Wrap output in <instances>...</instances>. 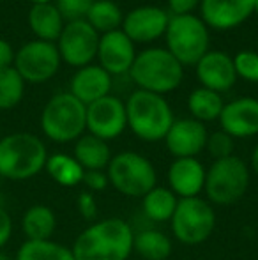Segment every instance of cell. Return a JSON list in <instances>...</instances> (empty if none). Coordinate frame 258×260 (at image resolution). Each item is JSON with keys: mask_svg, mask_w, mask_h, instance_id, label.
Wrapping results in <instances>:
<instances>
[{"mask_svg": "<svg viewBox=\"0 0 258 260\" xmlns=\"http://www.w3.org/2000/svg\"><path fill=\"white\" fill-rule=\"evenodd\" d=\"M134 230L117 216L96 219L76 236L71 246L75 260H128L133 255Z\"/></svg>", "mask_w": 258, "mask_h": 260, "instance_id": "obj_1", "label": "cell"}, {"mask_svg": "<svg viewBox=\"0 0 258 260\" xmlns=\"http://www.w3.org/2000/svg\"><path fill=\"white\" fill-rule=\"evenodd\" d=\"M48 151L45 142L32 133H11L0 138V177L27 181L45 170Z\"/></svg>", "mask_w": 258, "mask_h": 260, "instance_id": "obj_2", "label": "cell"}, {"mask_svg": "<svg viewBox=\"0 0 258 260\" xmlns=\"http://www.w3.org/2000/svg\"><path fill=\"white\" fill-rule=\"evenodd\" d=\"M124 103L128 127L133 131L134 137L149 144L165 140L175 120L172 106L165 100V96L138 89Z\"/></svg>", "mask_w": 258, "mask_h": 260, "instance_id": "obj_3", "label": "cell"}, {"mask_svg": "<svg viewBox=\"0 0 258 260\" xmlns=\"http://www.w3.org/2000/svg\"><path fill=\"white\" fill-rule=\"evenodd\" d=\"M129 76L140 90L165 96L182 83L184 66L166 48H147L136 53Z\"/></svg>", "mask_w": 258, "mask_h": 260, "instance_id": "obj_4", "label": "cell"}, {"mask_svg": "<svg viewBox=\"0 0 258 260\" xmlns=\"http://www.w3.org/2000/svg\"><path fill=\"white\" fill-rule=\"evenodd\" d=\"M251 181V172L242 157L228 156L212 161L205 174V200L212 206L228 207L246 195Z\"/></svg>", "mask_w": 258, "mask_h": 260, "instance_id": "obj_5", "label": "cell"}, {"mask_svg": "<svg viewBox=\"0 0 258 260\" xmlns=\"http://www.w3.org/2000/svg\"><path fill=\"white\" fill-rule=\"evenodd\" d=\"M41 129L55 144L76 142L87 131V106L71 92H60L45 105Z\"/></svg>", "mask_w": 258, "mask_h": 260, "instance_id": "obj_6", "label": "cell"}, {"mask_svg": "<svg viewBox=\"0 0 258 260\" xmlns=\"http://www.w3.org/2000/svg\"><path fill=\"white\" fill-rule=\"evenodd\" d=\"M104 172L112 188L129 199H143L158 186V172L152 161L134 151H122L112 156Z\"/></svg>", "mask_w": 258, "mask_h": 260, "instance_id": "obj_7", "label": "cell"}, {"mask_svg": "<svg viewBox=\"0 0 258 260\" xmlns=\"http://www.w3.org/2000/svg\"><path fill=\"white\" fill-rule=\"evenodd\" d=\"M165 38L166 50L182 66H195L209 52V27L195 14L170 16Z\"/></svg>", "mask_w": 258, "mask_h": 260, "instance_id": "obj_8", "label": "cell"}, {"mask_svg": "<svg viewBox=\"0 0 258 260\" xmlns=\"http://www.w3.org/2000/svg\"><path fill=\"white\" fill-rule=\"evenodd\" d=\"M216 223L217 218L212 204L202 197H195L179 200L170 219V229L180 244L198 246L212 236Z\"/></svg>", "mask_w": 258, "mask_h": 260, "instance_id": "obj_9", "label": "cell"}, {"mask_svg": "<svg viewBox=\"0 0 258 260\" xmlns=\"http://www.w3.org/2000/svg\"><path fill=\"white\" fill-rule=\"evenodd\" d=\"M60 53L55 43L30 41L23 45L14 57V69L28 83H45L57 75L60 68Z\"/></svg>", "mask_w": 258, "mask_h": 260, "instance_id": "obj_10", "label": "cell"}, {"mask_svg": "<svg viewBox=\"0 0 258 260\" xmlns=\"http://www.w3.org/2000/svg\"><path fill=\"white\" fill-rule=\"evenodd\" d=\"M99 34L89 25L87 20L69 21L57 41L60 58L72 68H85L97 57Z\"/></svg>", "mask_w": 258, "mask_h": 260, "instance_id": "obj_11", "label": "cell"}, {"mask_svg": "<svg viewBox=\"0 0 258 260\" xmlns=\"http://www.w3.org/2000/svg\"><path fill=\"white\" fill-rule=\"evenodd\" d=\"M128 127L126 103L117 96L101 98L87 106V133L110 142L119 138Z\"/></svg>", "mask_w": 258, "mask_h": 260, "instance_id": "obj_12", "label": "cell"}, {"mask_svg": "<svg viewBox=\"0 0 258 260\" xmlns=\"http://www.w3.org/2000/svg\"><path fill=\"white\" fill-rule=\"evenodd\" d=\"M170 14L158 6H140L122 20L121 30L133 43H152L165 36Z\"/></svg>", "mask_w": 258, "mask_h": 260, "instance_id": "obj_13", "label": "cell"}, {"mask_svg": "<svg viewBox=\"0 0 258 260\" xmlns=\"http://www.w3.org/2000/svg\"><path fill=\"white\" fill-rule=\"evenodd\" d=\"M207 168L198 157H175L166 170V188L177 199H195L203 193Z\"/></svg>", "mask_w": 258, "mask_h": 260, "instance_id": "obj_14", "label": "cell"}, {"mask_svg": "<svg viewBox=\"0 0 258 260\" xmlns=\"http://www.w3.org/2000/svg\"><path fill=\"white\" fill-rule=\"evenodd\" d=\"M207 137L209 133H207L205 124L186 117V119L173 120L163 142L173 159L175 157H198L200 152L205 151Z\"/></svg>", "mask_w": 258, "mask_h": 260, "instance_id": "obj_15", "label": "cell"}, {"mask_svg": "<svg viewBox=\"0 0 258 260\" xmlns=\"http://www.w3.org/2000/svg\"><path fill=\"white\" fill-rule=\"evenodd\" d=\"M200 11L207 27L232 30L255 14V0H202Z\"/></svg>", "mask_w": 258, "mask_h": 260, "instance_id": "obj_16", "label": "cell"}, {"mask_svg": "<svg viewBox=\"0 0 258 260\" xmlns=\"http://www.w3.org/2000/svg\"><path fill=\"white\" fill-rule=\"evenodd\" d=\"M136 58L134 43L119 28V30L108 32L99 36L97 45V60L99 66L108 75H126L129 73Z\"/></svg>", "mask_w": 258, "mask_h": 260, "instance_id": "obj_17", "label": "cell"}, {"mask_svg": "<svg viewBox=\"0 0 258 260\" xmlns=\"http://www.w3.org/2000/svg\"><path fill=\"white\" fill-rule=\"evenodd\" d=\"M221 131L232 138H251L258 135V100L239 98L225 103L219 115Z\"/></svg>", "mask_w": 258, "mask_h": 260, "instance_id": "obj_18", "label": "cell"}, {"mask_svg": "<svg viewBox=\"0 0 258 260\" xmlns=\"http://www.w3.org/2000/svg\"><path fill=\"white\" fill-rule=\"evenodd\" d=\"M196 78L202 83V87L214 92L221 94L230 90L235 85L237 73L234 68V58L225 52H207L195 64Z\"/></svg>", "mask_w": 258, "mask_h": 260, "instance_id": "obj_19", "label": "cell"}, {"mask_svg": "<svg viewBox=\"0 0 258 260\" xmlns=\"http://www.w3.org/2000/svg\"><path fill=\"white\" fill-rule=\"evenodd\" d=\"M69 92L85 106H89L112 92V75H108L101 66L89 64L85 68H80L71 78Z\"/></svg>", "mask_w": 258, "mask_h": 260, "instance_id": "obj_20", "label": "cell"}, {"mask_svg": "<svg viewBox=\"0 0 258 260\" xmlns=\"http://www.w3.org/2000/svg\"><path fill=\"white\" fill-rule=\"evenodd\" d=\"M28 25L39 41L57 43L65 23L55 4H38L28 11Z\"/></svg>", "mask_w": 258, "mask_h": 260, "instance_id": "obj_21", "label": "cell"}, {"mask_svg": "<svg viewBox=\"0 0 258 260\" xmlns=\"http://www.w3.org/2000/svg\"><path fill=\"white\" fill-rule=\"evenodd\" d=\"M72 156L82 165L83 170L90 172V170H106L108 163H110L114 154H112L108 142L101 140V138L94 137V135L85 133L75 142Z\"/></svg>", "mask_w": 258, "mask_h": 260, "instance_id": "obj_22", "label": "cell"}, {"mask_svg": "<svg viewBox=\"0 0 258 260\" xmlns=\"http://www.w3.org/2000/svg\"><path fill=\"white\" fill-rule=\"evenodd\" d=\"M57 230V216L52 207L35 204L21 216V232L25 241H48Z\"/></svg>", "mask_w": 258, "mask_h": 260, "instance_id": "obj_23", "label": "cell"}, {"mask_svg": "<svg viewBox=\"0 0 258 260\" xmlns=\"http://www.w3.org/2000/svg\"><path fill=\"white\" fill-rule=\"evenodd\" d=\"M173 243L165 232L158 229H141L134 232L133 253L140 260H166L170 258Z\"/></svg>", "mask_w": 258, "mask_h": 260, "instance_id": "obj_24", "label": "cell"}, {"mask_svg": "<svg viewBox=\"0 0 258 260\" xmlns=\"http://www.w3.org/2000/svg\"><path fill=\"white\" fill-rule=\"evenodd\" d=\"M141 200V212L152 223H170L179 199L166 186H156L152 188Z\"/></svg>", "mask_w": 258, "mask_h": 260, "instance_id": "obj_25", "label": "cell"}, {"mask_svg": "<svg viewBox=\"0 0 258 260\" xmlns=\"http://www.w3.org/2000/svg\"><path fill=\"white\" fill-rule=\"evenodd\" d=\"M45 170L57 184L64 186V188H75V186L82 184L83 175H85V170L75 159V156L65 154V152H55V154L48 156Z\"/></svg>", "mask_w": 258, "mask_h": 260, "instance_id": "obj_26", "label": "cell"}, {"mask_svg": "<svg viewBox=\"0 0 258 260\" xmlns=\"http://www.w3.org/2000/svg\"><path fill=\"white\" fill-rule=\"evenodd\" d=\"M223 106L225 101L221 98V94L205 89V87L195 89L188 98V110L191 113V119L203 124L219 119Z\"/></svg>", "mask_w": 258, "mask_h": 260, "instance_id": "obj_27", "label": "cell"}, {"mask_svg": "<svg viewBox=\"0 0 258 260\" xmlns=\"http://www.w3.org/2000/svg\"><path fill=\"white\" fill-rule=\"evenodd\" d=\"M85 20L97 34L103 36L108 32L119 30L122 27L124 14L114 0H94Z\"/></svg>", "mask_w": 258, "mask_h": 260, "instance_id": "obj_28", "label": "cell"}, {"mask_svg": "<svg viewBox=\"0 0 258 260\" xmlns=\"http://www.w3.org/2000/svg\"><path fill=\"white\" fill-rule=\"evenodd\" d=\"M14 260H75L69 246L48 241H25L16 251Z\"/></svg>", "mask_w": 258, "mask_h": 260, "instance_id": "obj_29", "label": "cell"}, {"mask_svg": "<svg viewBox=\"0 0 258 260\" xmlns=\"http://www.w3.org/2000/svg\"><path fill=\"white\" fill-rule=\"evenodd\" d=\"M25 80L14 68L0 69V110H11L21 101Z\"/></svg>", "mask_w": 258, "mask_h": 260, "instance_id": "obj_30", "label": "cell"}, {"mask_svg": "<svg viewBox=\"0 0 258 260\" xmlns=\"http://www.w3.org/2000/svg\"><path fill=\"white\" fill-rule=\"evenodd\" d=\"M234 149H235V140L230 135L225 133V131H221V129L214 131V133H210L209 137H207L205 151L209 152L214 161L234 156Z\"/></svg>", "mask_w": 258, "mask_h": 260, "instance_id": "obj_31", "label": "cell"}, {"mask_svg": "<svg viewBox=\"0 0 258 260\" xmlns=\"http://www.w3.org/2000/svg\"><path fill=\"white\" fill-rule=\"evenodd\" d=\"M234 68L237 76L248 80L251 83H258V52L253 50H242L235 53Z\"/></svg>", "mask_w": 258, "mask_h": 260, "instance_id": "obj_32", "label": "cell"}, {"mask_svg": "<svg viewBox=\"0 0 258 260\" xmlns=\"http://www.w3.org/2000/svg\"><path fill=\"white\" fill-rule=\"evenodd\" d=\"M94 0H55V7L59 9L60 16L69 21L85 20L90 6Z\"/></svg>", "mask_w": 258, "mask_h": 260, "instance_id": "obj_33", "label": "cell"}, {"mask_svg": "<svg viewBox=\"0 0 258 260\" xmlns=\"http://www.w3.org/2000/svg\"><path fill=\"white\" fill-rule=\"evenodd\" d=\"M76 207H78V212L82 214V218L85 221L92 223L97 219V214H99V207H97L96 197L90 191H82L78 195V200H76Z\"/></svg>", "mask_w": 258, "mask_h": 260, "instance_id": "obj_34", "label": "cell"}, {"mask_svg": "<svg viewBox=\"0 0 258 260\" xmlns=\"http://www.w3.org/2000/svg\"><path fill=\"white\" fill-rule=\"evenodd\" d=\"M82 184L85 186V191L99 193L103 189H106L110 186V182H108V175L104 170H90L85 172Z\"/></svg>", "mask_w": 258, "mask_h": 260, "instance_id": "obj_35", "label": "cell"}, {"mask_svg": "<svg viewBox=\"0 0 258 260\" xmlns=\"http://www.w3.org/2000/svg\"><path fill=\"white\" fill-rule=\"evenodd\" d=\"M202 0H168V9L172 11V16L180 14H193L196 7H200Z\"/></svg>", "mask_w": 258, "mask_h": 260, "instance_id": "obj_36", "label": "cell"}, {"mask_svg": "<svg viewBox=\"0 0 258 260\" xmlns=\"http://www.w3.org/2000/svg\"><path fill=\"white\" fill-rule=\"evenodd\" d=\"M11 236H13V219L9 212L0 206V250L9 243Z\"/></svg>", "mask_w": 258, "mask_h": 260, "instance_id": "obj_37", "label": "cell"}, {"mask_svg": "<svg viewBox=\"0 0 258 260\" xmlns=\"http://www.w3.org/2000/svg\"><path fill=\"white\" fill-rule=\"evenodd\" d=\"M14 57H16V52L13 50V46L4 39H0V69L13 68Z\"/></svg>", "mask_w": 258, "mask_h": 260, "instance_id": "obj_38", "label": "cell"}, {"mask_svg": "<svg viewBox=\"0 0 258 260\" xmlns=\"http://www.w3.org/2000/svg\"><path fill=\"white\" fill-rule=\"evenodd\" d=\"M248 167H249V172H251V174H255L258 177V144L255 145V149H253L251 156H249Z\"/></svg>", "mask_w": 258, "mask_h": 260, "instance_id": "obj_39", "label": "cell"}, {"mask_svg": "<svg viewBox=\"0 0 258 260\" xmlns=\"http://www.w3.org/2000/svg\"><path fill=\"white\" fill-rule=\"evenodd\" d=\"M32 6H38V4H53V0H30Z\"/></svg>", "mask_w": 258, "mask_h": 260, "instance_id": "obj_40", "label": "cell"}, {"mask_svg": "<svg viewBox=\"0 0 258 260\" xmlns=\"http://www.w3.org/2000/svg\"><path fill=\"white\" fill-rule=\"evenodd\" d=\"M0 260H11V258H9V255H7V253H4V251L0 250Z\"/></svg>", "mask_w": 258, "mask_h": 260, "instance_id": "obj_41", "label": "cell"}, {"mask_svg": "<svg viewBox=\"0 0 258 260\" xmlns=\"http://www.w3.org/2000/svg\"><path fill=\"white\" fill-rule=\"evenodd\" d=\"M255 14L258 16V0H255Z\"/></svg>", "mask_w": 258, "mask_h": 260, "instance_id": "obj_42", "label": "cell"}]
</instances>
